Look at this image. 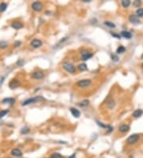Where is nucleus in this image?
Returning <instances> with one entry per match:
<instances>
[{
  "label": "nucleus",
  "mask_w": 143,
  "mask_h": 158,
  "mask_svg": "<svg viewBox=\"0 0 143 158\" xmlns=\"http://www.w3.org/2000/svg\"><path fill=\"white\" fill-rule=\"evenodd\" d=\"M92 56H93V54H91V53L88 52V51H83L81 52V57H82V59L83 61H87V60L90 59Z\"/></svg>",
  "instance_id": "8"
},
{
  "label": "nucleus",
  "mask_w": 143,
  "mask_h": 158,
  "mask_svg": "<svg viewBox=\"0 0 143 158\" xmlns=\"http://www.w3.org/2000/svg\"><path fill=\"white\" fill-rule=\"evenodd\" d=\"M20 44H21V42H16L15 43H14V46H18Z\"/></svg>",
  "instance_id": "32"
},
{
  "label": "nucleus",
  "mask_w": 143,
  "mask_h": 158,
  "mask_svg": "<svg viewBox=\"0 0 143 158\" xmlns=\"http://www.w3.org/2000/svg\"><path fill=\"white\" fill-rule=\"evenodd\" d=\"M140 5H141V2L140 1H134V6L138 7Z\"/></svg>",
  "instance_id": "30"
},
{
  "label": "nucleus",
  "mask_w": 143,
  "mask_h": 158,
  "mask_svg": "<svg viewBox=\"0 0 143 158\" xmlns=\"http://www.w3.org/2000/svg\"><path fill=\"white\" fill-rule=\"evenodd\" d=\"M31 7L34 11H40L42 9V4L40 2H34L32 3Z\"/></svg>",
  "instance_id": "6"
},
{
  "label": "nucleus",
  "mask_w": 143,
  "mask_h": 158,
  "mask_svg": "<svg viewBox=\"0 0 143 158\" xmlns=\"http://www.w3.org/2000/svg\"><path fill=\"white\" fill-rule=\"evenodd\" d=\"M51 158H63V157L58 152H54L51 155Z\"/></svg>",
  "instance_id": "27"
},
{
  "label": "nucleus",
  "mask_w": 143,
  "mask_h": 158,
  "mask_svg": "<svg viewBox=\"0 0 143 158\" xmlns=\"http://www.w3.org/2000/svg\"><path fill=\"white\" fill-rule=\"evenodd\" d=\"M70 111H71L72 114V116H73V117H76V118L80 117V111H79L78 109H75V108H71V109H70Z\"/></svg>",
  "instance_id": "13"
},
{
  "label": "nucleus",
  "mask_w": 143,
  "mask_h": 158,
  "mask_svg": "<svg viewBox=\"0 0 143 158\" xmlns=\"http://www.w3.org/2000/svg\"><path fill=\"white\" fill-rule=\"evenodd\" d=\"M119 130L121 133H126L130 130V126L128 125H126V124H122L121 125L119 128Z\"/></svg>",
  "instance_id": "12"
},
{
  "label": "nucleus",
  "mask_w": 143,
  "mask_h": 158,
  "mask_svg": "<svg viewBox=\"0 0 143 158\" xmlns=\"http://www.w3.org/2000/svg\"><path fill=\"white\" fill-rule=\"evenodd\" d=\"M104 25L105 26H107V27H109V28H115V25L113 23V22H104Z\"/></svg>",
  "instance_id": "21"
},
{
  "label": "nucleus",
  "mask_w": 143,
  "mask_h": 158,
  "mask_svg": "<svg viewBox=\"0 0 143 158\" xmlns=\"http://www.w3.org/2000/svg\"><path fill=\"white\" fill-rule=\"evenodd\" d=\"M44 77H45L44 73L42 71H40V70H36L32 74V77L35 80H41L44 78Z\"/></svg>",
  "instance_id": "4"
},
{
  "label": "nucleus",
  "mask_w": 143,
  "mask_h": 158,
  "mask_svg": "<svg viewBox=\"0 0 143 158\" xmlns=\"http://www.w3.org/2000/svg\"><path fill=\"white\" fill-rule=\"evenodd\" d=\"M11 26L13 27L14 29L19 30V29H21V28H22L23 27V24L21 23L20 22H14L11 24Z\"/></svg>",
  "instance_id": "14"
},
{
  "label": "nucleus",
  "mask_w": 143,
  "mask_h": 158,
  "mask_svg": "<svg viewBox=\"0 0 143 158\" xmlns=\"http://www.w3.org/2000/svg\"><path fill=\"white\" fill-rule=\"evenodd\" d=\"M8 46V44L7 42L2 41V42H0V48H6V47Z\"/></svg>",
  "instance_id": "28"
},
{
  "label": "nucleus",
  "mask_w": 143,
  "mask_h": 158,
  "mask_svg": "<svg viewBox=\"0 0 143 158\" xmlns=\"http://www.w3.org/2000/svg\"><path fill=\"white\" fill-rule=\"evenodd\" d=\"M11 155L14 157H22V152L20 149H14L13 150L11 151Z\"/></svg>",
  "instance_id": "11"
},
{
  "label": "nucleus",
  "mask_w": 143,
  "mask_h": 158,
  "mask_svg": "<svg viewBox=\"0 0 143 158\" xmlns=\"http://www.w3.org/2000/svg\"><path fill=\"white\" fill-rule=\"evenodd\" d=\"M30 45L33 48H39V47H41V45H42V42L38 38H34L31 41Z\"/></svg>",
  "instance_id": "7"
},
{
  "label": "nucleus",
  "mask_w": 143,
  "mask_h": 158,
  "mask_svg": "<svg viewBox=\"0 0 143 158\" xmlns=\"http://www.w3.org/2000/svg\"><path fill=\"white\" fill-rule=\"evenodd\" d=\"M63 68L65 71H67L68 73H71L72 74L76 71V67L72 63H70V62H65L63 64Z\"/></svg>",
  "instance_id": "2"
},
{
  "label": "nucleus",
  "mask_w": 143,
  "mask_h": 158,
  "mask_svg": "<svg viewBox=\"0 0 143 158\" xmlns=\"http://www.w3.org/2000/svg\"><path fill=\"white\" fill-rule=\"evenodd\" d=\"M111 35H112L113 37L118 38H121V36H120V35H119V34H113V33H112V34H111Z\"/></svg>",
  "instance_id": "31"
},
{
  "label": "nucleus",
  "mask_w": 143,
  "mask_h": 158,
  "mask_svg": "<svg viewBox=\"0 0 143 158\" xmlns=\"http://www.w3.org/2000/svg\"><path fill=\"white\" fill-rule=\"evenodd\" d=\"M121 35H122L123 38H127V39L131 38V37H132V34H130V32H128V31H122Z\"/></svg>",
  "instance_id": "17"
},
{
  "label": "nucleus",
  "mask_w": 143,
  "mask_h": 158,
  "mask_svg": "<svg viewBox=\"0 0 143 158\" xmlns=\"http://www.w3.org/2000/svg\"><path fill=\"white\" fill-rule=\"evenodd\" d=\"M19 86H20V83H19V82L17 81V80H12L9 84V87L11 88V89H13L18 88Z\"/></svg>",
  "instance_id": "10"
},
{
  "label": "nucleus",
  "mask_w": 143,
  "mask_h": 158,
  "mask_svg": "<svg viewBox=\"0 0 143 158\" xmlns=\"http://www.w3.org/2000/svg\"><path fill=\"white\" fill-rule=\"evenodd\" d=\"M126 51V48L124 46H120L119 48L117 49V54H122L123 52H125Z\"/></svg>",
  "instance_id": "22"
},
{
  "label": "nucleus",
  "mask_w": 143,
  "mask_h": 158,
  "mask_svg": "<svg viewBox=\"0 0 143 158\" xmlns=\"http://www.w3.org/2000/svg\"><path fill=\"white\" fill-rule=\"evenodd\" d=\"M111 59L113 60L114 62H119V57L117 56V55H115V54H112V56H111Z\"/></svg>",
  "instance_id": "29"
},
{
  "label": "nucleus",
  "mask_w": 143,
  "mask_h": 158,
  "mask_svg": "<svg viewBox=\"0 0 143 158\" xmlns=\"http://www.w3.org/2000/svg\"><path fill=\"white\" fill-rule=\"evenodd\" d=\"M79 70H80V71H84V70H88L87 65L84 64V63L80 64V65H79Z\"/></svg>",
  "instance_id": "20"
},
{
  "label": "nucleus",
  "mask_w": 143,
  "mask_h": 158,
  "mask_svg": "<svg viewBox=\"0 0 143 158\" xmlns=\"http://www.w3.org/2000/svg\"><path fill=\"white\" fill-rule=\"evenodd\" d=\"M136 14H137V16H138V17H143V9H142V8L138 9L137 11H136Z\"/></svg>",
  "instance_id": "25"
},
{
  "label": "nucleus",
  "mask_w": 143,
  "mask_h": 158,
  "mask_svg": "<svg viewBox=\"0 0 143 158\" xmlns=\"http://www.w3.org/2000/svg\"><path fill=\"white\" fill-rule=\"evenodd\" d=\"M142 114H143V110L142 109H136L133 113V116L134 117H141Z\"/></svg>",
  "instance_id": "16"
},
{
  "label": "nucleus",
  "mask_w": 143,
  "mask_h": 158,
  "mask_svg": "<svg viewBox=\"0 0 143 158\" xmlns=\"http://www.w3.org/2000/svg\"><path fill=\"white\" fill-rule=\"evenodd\" d=\"M142 58L143 59V54H142Z\"/></svg>",
  "instance_id": "33"
},
{
  "label": "nucleus",
  "mask_w": 143,
  "mask_h": 158,
  "mask_svg": "<svg viewBox=\"0 0 143 158\" xmlns=\"http://www.w3.org/2000/svg\"><path fill=\"white\" fill-rule=\"evenodd\" d=\"M139 140V135L138 134H133L131 136H130L126 140V142L129 145H134L135 144L138 140Z\"/></svg>",
  "instance_id": "3"
},
{
  "label": "nucleus",
  "mask_w": 143,
  "mask_h": 158,
  "mask_svg": "<svg viewBox=\"0 0 143 158\" xmlns=\"http://www.w3.org/2000/svg\"><path fill=\"white\" fill-rule=\"evenodd\" d=\"M9 113V110L8 109H5V110H2V111H0V118H2L4 116H6V115Z\"/></svg>",
  "instance_id": "23"
},
{
  "label": "nucleus",
  "mask_w": 143,
  "mask_h": 158,
  "mask_svg": "<svg viewBox=\"0 0 143 158\" xmlns=\"http://www.w3.org/2000/svg\"><path fill=\"white\" fill-rule=\"evenodd\" d=\"M88 103H89V101H88V100H84V101H83L82 102H80V103L79 104V105H80V107H84V106H87Z\"/></svg>",
  "instance_id": "26"
},
{
  "label": "nucleus",
  "mask_w": 143,
  "mask_h": 158,
  "mask_svg": "<svg viewBox=\"0 0 143 158\" xmlns=\"http://www.w3.org/2000/svg\"><path fill=\"white\" fill-rule=\"evenodd\" d=\"M45 101V98L41 96H38V97H31V98L26 99V101L22 102V105H28L29 104H33L35 103V102L38 101Z\"/></svg>",
  "instance_id": "1"
},
{
  "label": "nucleus",
  "mask_w": 143,
  "mask_h": 158,
  "mask_svg": "<svg viewBox=\"0 0 143 158\" xmlns=\"http://www.w3.org/2000/svg\"><path fill=\"white\" fill-rule=\"evenodd\" d=\"M14 101H15V100H14L13 97H6V98H4L3 100L2 101V102L3 104H14Z\"/></svg>",
  "instance_id": "15"
},
{
  "label": "nucleus",
  "mask_w": 143,
  "mask_h": 158,
  "mask_svg": "<svg viewBox=\"0 0 143 158\" xmlns=\"http://www.w3.org/2000/svg\"><path fill=\"white\" fill-rule=\"evenodd\" d=\"M122 5L123 7H125V8H127V7L130 5V1H129V0H122Z\"/></svg>",
  "instance_id": "19"
},
{
  "label": "nucleus",
  "mask_w": 143,
  "mask_h": 158,
  "mask_svg": "<svg viewBox=\"0 0 143 158\" xmlns=\"http://www.w3.org/2000/svg\"><path fill=\"white\" fill-rule=\"evenodd\" d=\"M7 8V4L5 2H2L0 4V12H4Z\"/></svg>",
  "instance_id": "18"
},
{
  "label": "nucleus",
  "mask_w": 143,
  "mask_h": 158,
  "mask_svg": "<svg viewBox=\"0 0 143 158\" xmlns=\"http://www.w3.org/2000/svg\"><path fill=\"white\" fill-rule=\"evenodd\" d=\"M29 132V129L28 127H23V128H22V129H21V133H22V134H26V133H28Z\"/></svg>",
  "instance_id": "24"
},
{
  "label": "nucleus",
  "mask_w": 143,
  "mask_h": 158,
  "mask_svg": "<svg viewBox=\"0 0 143 158\" xmlns=\"http://www.w3.org/2000/svg\"><path fill=\"white\" fill-rule=\"evenodd\" d=\"M77 86H80V87H88L92 85V81L89 79H84V80H80L77 83Z\"/></svg>",
  "instance_id": "5"
},
{
  "label": "nucleus",
  "mask_w": 143,
  "mask_h": 158,
  "mask_svg": "<svg viewBox=\"0 0 143 158\" xmlns=\"http://www.w3.org/2000/svg\"><path fill=\"white\" fill-rule=\"evenodd\" d=\"M129 20H130V22H132V23H134V24L140 23V19H139L138 16L135 15V14H131V15H130Z\"/></svg>",
  "instance_id": "9"
}]
</instances>
